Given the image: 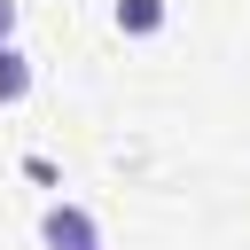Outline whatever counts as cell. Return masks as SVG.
<instances>
[{
    "mask_svg": "<svg viewBox=\"0 0 250 250\" xmlns=\"http://www.w3.org/2000/svg\"><path fill=\"white\" fill-rule=\"evenodd\" d=\"M109 16H117V31H125V39H156L172 8H164V0H117Z\"/></svg>",
    "mask_w": 250,
    "mask_h": 250,
    "instance_id": "obj_2",
    "label": "cell"
},
{
    "mask_svg": "<svg viewBox=\"0 0 250 250\" xmlns=\"http://www.w3.org/2000/svg\"><path fill=\"white\" fill-rule=\"evenodd\" d=\"M23 94H31V55L16 39H0V109H16Z\"/></svg>",
    "mask_w": 250,
    "mask_h": 250,
    "instance_id": "obj_3",
    "label": "cell"
},
{
    "mask_svg": "<svg viewBox=\"0 0 250 250\" xmlns=\"http://www.w3.org/2000/svg\"><path fill=\"white\" fill-rule=\"evenodd\" d=\"M39 242H47V250H102V219H94L86 203L55 195V203L39 211Z\"/></svg>",
    "mask_w": 250,
    "mask_h": 250,
    "instance_id": "obj_1",
    "label": "cell"
},
{
    "mask_svg": "<svg viewBox=\"0 0 250 250\" xmlns=\"http://www.w3.org/2000/svg\"><path fill=\"white\" fill-rule=\"evenodd\" d=\"M0 39H16V0H0Z\"/></svg>",
    "mask_w": 250,
    "mask_h": 250,
    "instance_id": "obj_4",
    "label": "cell"
}]
</instances>
